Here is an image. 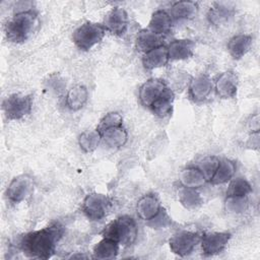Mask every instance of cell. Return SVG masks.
Segmentation results:
<instances>
[{"label":"cell","instance_id":"obj_23","mask_svg":"<svg viewBox=\"0 0 260 260\" xmlns=\"http://www.w3.org/2000/svg\"><path fill=\"white\" fill-rule=\"evenodd\" d=\"M179 180L183 187L192 189L200 188L207 182L205 176L197 167H189L181 171Z\"/></svg>","mask_w":260,"mask_h":260},{"label":"cell","instance_id":"obj_29","mask_svg":"<svg viewBox=\"0 0 260 260\" xmlns=\"http://www.w3.org/2000/svg\"><path fill=\"white\" fill-rule=\"evenodd\" d=\"M234 13L233 8L222 4V3H215L213 7H211L207 13V18L210 23L214 25H219L224 23L232 17Z\"/></svg>","mask_w":260,"mask_h":260},{"label":"cell","instance_id":"obj_13","mask_svg":"<svg viewBox=\"0 0 260 260\" xmlns=\"http://www.w3.org/2000/svg\"><path fill=\"white\" fill-rule=\"evenodd\" d=\"M239 79L234 71H224L217 76L213 87L221 99H234L237 95Z\"/></svg>","mask_w":260,"mask_h":260},{"label":"cell","instance_id":"obj_9","mask_svg":"<svg viewBox=\"0 0 260 260\" xmlns=\"http://www.w3.org/2000/svg\"><path fill=\"white\" fill-rule=\"evenodd\" d=\"M232 235L228 232H214L201 236L200 244L205 256H214L221 253L228 246Z\"/></svg>","mask_w":260,"mask_h":260},{"label":"cell","instance_id":"obj_15","mask_svg":"<svg viewBox=\"0 0 260 260\" xmlns=\"http://www.w3.org/2000/svg\"><path fill=\"white\" fill-rule=\"evenodd\" d=\"M196 44L190 39H178L172 41L168 48L170 60H185L193 56Z\"/></svg>","mask_w":260,"mask_h":260},{"label":"cell","instance_id":"obj_8","mask_svg":"<svg viewBox=\"0 0 260 260\" xmlns=\"http://www.w3.org/2000/svg\"><path fill=\"white\" fill-rule=\"evenodd\" d=\"M34 180L27 175H20L12 179L6 190V197L12 203H20L34 192Z\"/></svg>","mask_w":260,"mask_h":260},{"label":"cell","instance_id":"obj_1","mask_svg":"<svg viewBox=\"0 0 260 260\" xmlns=\"http://www.w3.org/2000/svg\"><path fill=\"white\" fill-rule=\"evenodd\" d=\"M64 226L60 222H52L48 226L23 235L19 248L27 258L49 259L63 237Z\"/></svg>","mask_w":260,"mask_h":260},{"label":"cell","instance_id":"obj_30","mask_svg":"<svg viewBox=\"0 0 260 260\" xmlns=\"http://www.w3.org/2000/svg\"><path fill=\"white\" fill-rule=\"evenodd\" d=\"M178 196L181 204L188 209L196 208L199 205H201V203L203 202V199L200 193L196 189H192V188L182 187V189L179 191Z\"/></svg>","mask_w":260,"mask_h":260},{"label":"cell","instance_id":"obj_5","mask_svg":"<svg viewBox=\"0 0 260 260\" xmlns=\"http://www.w3.org/2000/svg\"><path fill=\"white\" fill-rule=\"evenodd\" d=\"M2 109L7 119L20 120L31 112L32 98L23 93L10 94L3 101Z\"/></svg>","mask_w":260,"mask_h":260},{"label":"cell","instance_id":"obj_20","mask_svg":"<svg viewBox=\"0 0 260 260\" xmlns=\"http://www.w3.org/2000/svg\"><path fill=\"white\" fill-rule=\"evenodd\" d=\"M88 100V90L82 84L72 86L65 96V103L71 111H78L82 109Z\"/></svg>","mask_w":260,"mask_h":260},{"label":"cell","instance_id":"obj_2","mask_svg":"<svg viewBox=\"0 0 260 260\" xmlns=\"http://www.w3.org/2000/svg\"><path fill=\"white\" fill-rule=\"evenodd\" d=\"M38 12L30 8L18 10L7 22L5 31L7 39L12 43H22L28 39L37 23Z\"/></svg>","mask_w":260,"mask_h":260},{"label":"cell","instance_id":"obj_32","mask_svg":"<svg viewBox=\"0 0 260 260\" xmlns=\"http://www.w3.org/2000/svg\"><path fill=\"white\" fill-rule=\"evenodd\" d=\"M218 162H219V158H217L214 155H210V156H205L201 160H199L196 167L202 172L206 180L209 181L210 178L213 176L218 166Z\"/></svg>","mask_w":260,"mask_h":260},{"label":"cell","instance_id":"obj_28","mask_svg":"<svg viewBox=\"0 0 260 260\" xmlns=\"http://www.w3.org/2000/svg\"><path fill=\"white\" fill-rule=\"evenodd\" d=\"M253 191L251 184L242 177L235 178L230 181L226 189V197H247Z\"/></svg>","mask_w":260,"mask_h":260},{"label":"cell","instance_id":"obj_27","mask_svg":"<svg viewBox=\"0 0 260 260\" xmlns=\"http://www.w3.org/2000/svg\"><path fill=\"white\" fill-rule=\"evenodd\" d=\"M101 141L102 134L96 128L91 130H85L78 136V145L84 152L94 151Z\"/></svg>","mask_w":260,"mask_h":260},{"label":"cell","instance_id":"obj_31","mask_svg":"<svg viewBox=\"0 0 260 260\" xmlns=\"http://www.w3.org/2000/svg\"><path fill=\"white\" fill-rule=\"evenodd\" d=\"M122 125H123V118L121 114H119L118 112H110L102 118L96 129L102 133L107 129H110L113 127H119Z\"/></svg>","mask_w":260,"mask_h":260},{"label":"cell","instance_id":"obj_33","mask_svg":"<svg viewBox=\"0 0 260 260\" xmlns=\"http://www.w3.org/2000/svg\"><path fill=\"white\" fill-rule=\"evenodd\" d=\"M249 201L247 197H225V210L232 213H242L247 210Z\"/></svg>","mask_w":260,"mask_h":260},{"label":"cell","instance_id":"obj_21","mask_svg":"<svg viewBox=\"0 0 260 260\" xmlns=\"http://www.w3.org/2000/svg\"><path fill=\"white\" fill-rule=\"evenodd\" d=\"M236 162L229 158H222L219 159L218 166L213 174V176L210 178L209 182L212 185H221L224 183H228L231 181L236 173Z\"/></svg>","mask_w":260,"mask_h":260},{"label":"cell","instance_id":"obj_24","mask_svg":"<svg viewBox=\"0 0 260 260\" xmlns=\"http://www.w3.org/2000/svg\"><path fill=\"white\" fill-rule=\"evenodd\" d=\"M119 244L115 241L103 237L98 242L92 250L93 258L95 259H114L119 253Z\"/></svg>","mask_w":260,"mask_h":260},{"label":"cell","instance_id":"obj_25","mask_svg":"<svg viewBox=\"0 0 260 260\" xmlns=\"http://www.w3.org/2000/svg\"><path fill=\"white\" fill-rule=\"evenodd\" d=\"M198 11V4L193 1H178L171 7V17L175 20L190 19Z\"/></svg>","mask_w":260,"mask_h":260},{"label":"cell","instance_id":"obj_3","mask_svg":"<svg viewBox=\"0 0 260 260\" xmlns=\"http://www.w3.org/2000/svg\"><path fill=\"white\" fill-rule=\"evenodd\" d=\"M138 234L135 219L130 215H121L106 225L103 231V237L111 239L119 245L131 246Z\"/></svg>","mask_w":260,"mask_h":260},{"label":"cell","instance_id":"obj_4","mask_svg":"<svg viewBox=\"0 0 260 260\" xmlns=\"http://www.w3.org/2000/svg\"><path fill=\"white\" fill-rule=\"evenodd\" d=\"M106 31L103 23L85 21L75 28L72 34V40L78 49L81 51H88L102 42Z\"/></svg>","mask_w":260,"mask_h":260},{"label":"cell","instance_id":"obj_10","mask_svg":"<svg viewBox=\"0 0 260 260\" xmlns=\"http://www.w3.org/2000/svg\"><path fill=\"white\" fill-rule=\"evenodd\" d=\"M168 87L167 83L160 78L147 79L139 87L138 98L140 103L142 106L149 108L150 105L158 99Z\"/></svg>","mask_w":260,"mask_h":260},{"label":"cell","instance_id":"obj_34","mask_svg":"<svg viewBox=\"0 0 260 260\" xmlns=\"http://www.w3.org/2000/svg\"><path fill=\"white\" fill-rule=\"evenodd\" d=\"M147 222L152 228L162 229V228H167L171 223V217L168 215V213L165 211V209L161 208L159 213Z\"/></svg>","mask_w":260,"mask_h":260},{"label":"cell","instance_id":"obj_7","mask_svg":"<svg viewBox=\"0 0 260 260\" xmlns=\"http://www.w3.org/2000/svg\"><path fill=\"white\" fill-rule=\"evenodd\" d=\"M201 236L198 233L191 231H180L176 233L169 241L171 251L180 256L184 257L193 252L198 244H200Z\"/></svg>","mask_w":260,"mask_h":260},{"label":"cell","instance_id":"obj_19","mask_svg":"<svg viewBox=\"0 0 260 260\" xmlns=\"http://www.w3.org/2000/svg\"><path fill=\"white\" fill-rule=\"evenodd\" d=\"M175 94L174 91L168 87L162 94L156 99L148 108L155 116L159 118L168 117L173 112V103H174Z\"/></svg>","mask_w":260,"mask_h":260},{"label":"cell","instance_id":"obj_12","mask_svg":"<svg viewBox=\"0 0 260 260\" xmlns=\"http://www.w3.org/2000/svg\"><path fill=\"white\" fill-rule=\"evenodd\" d=\"M213 89V82L207 74H199L193 77L189 83L190 99L195 103L204 102Z\"/></svg>","mask_w":260,"mask_h":260},{"label":"cell","instance_id":"obj_18","mask_svg":"<svg viewBox=\"0 0 260 260\" xmlns=\"http://www.w3.org/2000/svg\"><path fill=\"white\" fill-rule=\"evenodd\" d=\"M173 19L170 13L164 9H158L151 14L148 29L157 36H162L171 31Z\"/></svg>","mask_w":260,"mask_h":260},{"label":"cell","instance_id":"obj_6","mask_svg":"<svg viewBox=\"0 0 260 260\" xmlns=\"http://www.w3.org/2000/svg\"><path fill=\"white\" fill-rule=\"evenodd\" d=\"M111 205V199L107 195L94 192L85 196L81 209L88 219L101 220L108 214Z\"/></svg>","mask_w":260,"mask_h":260},{"label":"cell","instance_id":"obj_11","mask_svg":"<svg viewBox=\"0 0 260 260\" xmlns=\"http://www.w3.org/2000/svg\"><path fill=\"white\" fill-rule=\"evenodd\" d=\"M128 23L129 17L127 11L122 7H114L107 13L103 24L106 30L116 36H123L127 30Z\"/></svg>","mask_w":260,"mask_h":260},{"label":"cell","instance_id":"obj_17","mask_svg":"<svg viewBox=\"0 0 260 260\" xmlns=\"http://www.w3.org/2000/svg\"><path fill=\"white\" fill-rule=\"evenodd\" d=\"M253 38L248 34H239L232 37L228 42V51L230 55L239 60L244 57L250 50L252 46Z\"/></svg>","mask_w":260,"mask_h":260},{"label":"cell","instance_id":"obj_14","mask_svg":"<svg viewBox=\"0 0 260 260\" xmlns=\"http://www.w3.org/2000/svg\"><path fill=\"white\" fill-rule=\"evenodd\" d=\"M160 200L154 193L143 195L136 204V213L139 218L145 221L151 220L161 210Z\"/></svg>","mask_w":260,"mask_h":260},{"label":"cell","instance_id":"obj_16","mask_svg":"<svg viewBox=\"0 0 260 260\" xmlns=\"http://www.w3.org/2000/svg\"><path fill=\"white\" fill-rule=\"evenodd\" d=\"M169 60L168 48L165 45H160L144 53L142 57V64L145 69L153 70L155 68L166 66Z\"/></svg>","mask_w":260,"mask_h":260},{"label":"cell","instance_id":"obj_22","mask_svg":"<svg viewBox=\"0 0 260 260\" xmlns=\"http://www.w3.org/2000/svg\"><path fill=\"white\" fill-rule=\"evenodd\" d=\"M102 140L105 142V144L114 149L121 148L124 146L128 140V132L127 130L122 126L119 127H113L110 129H107L103 131L102 133Z\"/></svg>","mask_w":260,"mask_h":260},{"label":"cell","instance_id":"obj_26","mask_svg":"<svg viewBox=\"0 0 260 260\" xmlns=\"http://www.w3.org/2000/svg\"><path fill=\"white\" fill-rule=\"evenodd\" d=\"M135 45L139 51L146 53L149 50H151L155 47H158L162 44H161L160 36L155 35L148 28H144V29H141L137 34L136 40H135Z\"/></svg>","mask_w":260,"mask_h":260}]
</instances>
